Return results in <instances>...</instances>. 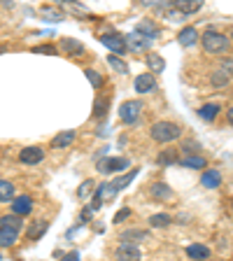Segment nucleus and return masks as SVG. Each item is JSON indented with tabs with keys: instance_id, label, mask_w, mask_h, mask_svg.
I'll list each match as a JSON object with an SVG mask.
<instances>
[{
	"instance_id": "1",
	"label": "nucleus",
	"mask_w": 233,
	"mask_h": 261,
	"mask_svg": "<svg viewBox=\"0 0 233 261\" xmlns=\"http://www.w3.org/2000/svg\"><path fill=\"white\" fill-rule=\"evenodd\" d=\"M149 133H152V140L154 142H161V145L173 142V140H177V138L182 136L179 126L173 124V121H157V124L149 128Z\"/></svg>"
},
{
	"instance_id": "2",
	"label": "nucleus",
	"mask_w": 233,
	"mask_h": 261,
	"mask_svg": "<svg viewBox=\"0 0 233 261\" xmlns=\"http://www.w3.org/2000/svg\"><path fill=\"white\" fill-rule=\"evenodd\" d=\"M201 44H203V49H205L208 54H224V51L228 49V44H231V40H228L226 35H222V33H217V31H208L201 38Z\"/></svg>"
},
{
	"instance_id": "3",
	"label": "nucleus",
	"mask_w": 233,
	"mask_h": 261,
	"mask_svg": "<svg viewBox=\"0 0 233 261\" xmlns=\"http://www.w3.org/2000/svg\"><path fill=\"white\" fill-rule=\"evenodd\" d=\"M142 112V103L140 100H126V103L119 105V117L124 124H136L138 117Z\"/></svg>"
},
{
	"instance_id": "4",
	"label": "nucleus",
	"mask_w": 233,
	"mask_h": 261,
	"mask_svg": "<svg viewBox=\"0 0 233 261\" xmlns=\"http://www.w3.org/2000/svg\"><path fill=\"white\" fill-rule=\"evenodd\" d=\"M100 42H103L114 56L126 54V49H128L126 47V38H121L119 33H105V35H100Z\"/></svg>"
},
{
	"instance_id": "5",
	"label": "nucleus",
	"mask_w": 233,
	"mask_h": 261,
	"mask_svg": "<svg viewBox=\"0 0 233 261\" xmlns=\"http://www.w3.org/2000/svg\"><path fill=\"white\" fill-rule=\"evenodd\" d=\"M128 166H131L128 159H114V156H108V159H100V161H98V170H100V173H105V175H110V173H119V170L128 168Z\"/></svg>"
},
{
	"instance_id": "6",
	"label": "nucleus",
	"mask_w": 233,
	"mask_h": 261,
	"mask_svg": "<svg viewBox=\"0 0 233 261\" xmlns=\"http://www.w3.org/2000/svg\"><path fill=\"white\" fill-rule=\"evenodd\" d=\"M114 256H117V261H140V247L133 243H121Z\"/></svg>"
},
{
	"instance_id": "7",
	"label": "nucleus",
	"mask_w": 233,
	"mask_h": 261,
	"mask_svg": "<svg viewBox=\"0 0 233 261\" xmlns=\"http://www.w3.org/2000/svg\"><path fill=\"white\" fill-rule=\"evenodd\" d=\"M152 42L154 40H149L147 35H142V33H138V31H133L126 38V47H131L133 51H142V49H149L152 47Z\"/></svg>"
},
{
	"instance_id": "8",
	"label": "nucleus",
	"mask_w": 233,
	"mask_h": 261,
	"mask_svg": "<svg viewBox=\"0 0 233 261\" xmlns=\"http://www.w3.org/2000/svg\"><path fill=\"white\" fill-rule=\"evenodd\" d=\"M31 212H33V198L31 196H19V198L12 201V215H16V217H26V215H31Z\"/></svg>"
},
{
	"instance_id": "9",
	"label": "nucleus",
	"mask_w": 233,
	"mask_h": 261,
	"mask_svg": "<svg viewBox=\"0 0 233 261\" xmlns=\"http://www.w3.org/2000/svg\"><path fill=\"white\" fill-rule=\"evenodd\" d=\"M133 87H136L138 93H149V91H154V87H157V80H154L152 72H145V75H138L136 77Z\"/></svg>"
},
{
	"instance_id": "10",
	"label": "nucleus",
	"mask_w": 233,
	"mask_h": 261,
	"mask_svg": "<svg viewBox=\"0 0 233 261\" xmlns=\"http://www.w3.org/2000/svg\"><path fill=\"white\" fill-rule=\"evenodd\" d=\"M19 159H21V163H26V166H35V163H40L44 159V152L40 147H26V149H21Z\"/></svg>"
},
{
	"instance_id": "11",
	"label": "nucleus",
	"mask_w": 233,
	"mask_h": 261,
	"mask_svg": "<svg viewBox=\"0 0 233 261\" xmlns=\"http://www.w3.org/2000/svg\"><path fill=\"white\" fill-rule=\"evenodd\" d=\"M149 196L157 198V201H170V198H173V189H170L166 182H154V185L149 187Z\"/></svg>"
},
{
	"instance_id": "12",
	"label": "nucleus",
	"mask_w": 233,
	"mask_h": 261,
	"mask_svg": "<svg viewBox=\"0 0 233 261\" xmlns=\"http://www.w3.org/2000/svg\"><path fill=\"white\" fill-rule=\"evenodd\" d=\"M187 256H189V259H196V261H205V259H210V247H208V245H201V243H194L187 247Z\"/></svg>"
},
{
	"instance_id": "13",
	"label": "nucleus",
	"mask_w": 233,
	"mask_h": 261,
	"mask_svg": "<svg viewBox=\"0 0 233 261\" xmlns=\"http://www.w3.org/2000/svg\"><path fill=\"white\" fill-rule=\"evenodd\" d=\"M0 228H7V231H16V233H21L23 217H16V215H5V217H0Z\"/></svg>"
},
{
	"instance_id": "14",
	"label": "nucleus",
	"mask_w": 233,
	"mask_h": 261,
	"mask_svg": "<svg viewBox=\"0 0 233 261\" xmlns=\"http://www.w3.org/2000/svg\"><path fill=\"white\" fill-rule=\"evenodd\" d=\"M179 44H185V47H194L196 42H198V31H196L194 26H187V28H182V31H179Z\"/></svg>"
},
{
	"instance_id": "15",
	"label": "nucleus",
	"mask_w": 233,
	"mask_h": 261,
	"mask_svg": "<svg viewBox=\"0 0 233 261\" xmlns=\"http://www.w3.org/2000/svg\"><path fill=\"white\" fill-rule=\"evenodd\" d=\"M201 182L205 189H217V187L222 185V173H219V170H205Z\"/></svg>"
},
{
	"instance_id": "16",
	"label": "nucleus",
	"mask_w": 233,
	"mask_h": 261,
	"mask_svg": "<svg viewBox=\"0 0 233 261\" xmlns=\"http://www.w3.org/2000/svg\"><path fill=\"white\" fill-rule=\"evenodd\" d=\"M75 130H63V133H59V136L51 140V147H56V149H63V147H70L72 142H75Z\"/></svg>"
},
{
	"instance_id": "17",
	"label": "nucleus",
	"mask_w": 233,
	"mask_h": 261,
	"mask_svg": "<svg viewBox=\"0 0 233 261\" xmlns=\"http://www.w3.org/2000/svg\"><path fill=\"white\" fill-rule=\"evenodd\" d=\"M16 198V189L12 182L7 179H0V203H7V201H14Z\"/></svg>"
},
{
	"instance_id": "18",
	"label": "nucleus",
	"mask_w": 233,
	"mask_h": 261,
	"mask_svg": "<svg viewBox=\"0 0 233 261\" xmlns=\"http://www.w3.org/2000/svg\"><path fill=\"white\" fill-rule=\"evenodd\" d=\"M219 103H208V105H203L201 110H198V117H201L203 121H215V117L219 114Z\"/></svg>"
},
{
	"instance_id": "19",
	"label": "nucleus",
	"mask_w": 233,
	"mask_h": 261,
	"mask_svg": "<svg viewBox=\"0 0 233 261\" xmlns=\"http://www.w3.org/2000/svg\"><path fill=\"white\" fill-rule=\"evenodd\" d=\"M170 224H173V217L166 215V212H159V215L149 217V226H154V228H168Z\"/></svg>"
},
{
	"instance_id": "20",
	"label": "nucleus",
	"mask_w": 233,
	"mask_h": 261,
	"mask_svg": "<svg viewBox=\"0 0 233 261\" xmlns=\"http://www.w3.org/2000/svg\"><path fill=\"white\" fill-rule=\"evenodd\" d=\"M147 231H136V228H126L124 233H121V243H133L136 245V240H145L147 238Z\"/></svg>"
},
{
	"instance_id": "21",
	"label": "nucleus",
	"mask_w": 233,
	"mask_h": 261,
	"mask_svg": "<svg viewBox=\"0 0 233 261\" xmlns=\"http://www.w3.org/2000/svg\"><path fill=\"white\" fill-rule=\"evenodd\" d=\"M175 7H177L179 12H182V14H191V12H198L203 7V3L201 0H191V3H182V0H177V3H175Z\"/></svg>"
},
{
	"instance_id": "22",
	"label": "nucleus",
	"mask_w": 233,
	"mask_h": 261,
	"mask_svg": "<svg viewBox=\"0 0 233 261\" xmlns=\"http://www.w3.org/2000/svg\"><path fill=\"white\" fill-rule=\"evenodd\" d=\"M105 114H108V98L98 96L96 100H93V117H96V119H103Z\"/></svg>"
},
{
	"instance_id": "23",
	"label": "nucleus",
	"mask_w": 233,
	"mask_h": 261,
	"mask_svg": "<svg viewBox=\"0 0 233 261\" xmlns=\"http://www.w3.org/2000/svg\"><path fill=\"white\" fill-rule=\"evenodd\" d=\"M136 31H138V33H142V35H147L149 40H154V38L159 35V28L154 26L152 21H140V23H138Z\"/></svg>"
},
{
	"instance_id": "24",
	"label": "nucleus",
	"mask_w": 233,
	"mask_h": 261,
	"mask_svg": "<svg viewBox=\"0 0 233 261\" xmlns=\"http://www.w3.org/2000/svg\"><path fill=\"white\" fill-rule=\"evenodd\" d=\"M19 233L16 231H7V228H0V247H12L16 243Z\"/></svg>"
},
{
	"instance_id": "25",
	"label": "nucleus",
	"mask_w": 233,
	"mask_h": 261,
	"mask_svg": "<svg viewBox=\"0 0 233 261\" xmlns=\"http://www.w3.org/2000/svg\"><path fill=\"white\" fill-rule=\"evenodd\" d=\"M147 65H149V70H152V72H163L166 61H163L159 54H149V56H147Z\"/></svg>"
},
{
	"instance_id": "26",
	"label": "nucleus",
	"mask_w": 233,
	"mask_h": 261,
	"mask_svg": "<svg viewBox=\"0 0 233 261\" xmlns=\"http://www.w3.org/2000/svg\"><path fill=\"white\" fill-rule=\"evenodd\" d=\"M210 82H212V87H226L228 82H231V75L224 70H215L210 77Z\"/></svg>"
},
{
	"instance_id": "27",
	"label": "nucleus",
	"mask_w": 233,
	"mask_h": 261,
	"mask_svg": "<svg viewBox=\"0 0 233 261\" xmlns=\"http://www.w3.org/2000/svg\"><path fill=\"white\" fill-rule=\"evenodd\" d=\"M114 194H117V189H114L112 185H100L96 191V198L103 203V201H108V198H114Z\"/></svg>"
},
{
	"instance_id": "28",
	"label": "nucleus",
	"mask_w": 233,
	"mask_h": 261,
	"mask_svg": "<svg viewBox=\"0 0 233 261\" xmlns=\"http://www.w3.org/2000/svg\"><path fill=\"white\" fill-rule=\"evenodd\" d=\"M47 233V222H35V224H31V228H28V238L31 240H35V238H42V236Z\"/></svg>"
},
{
	"instance_id": "29",
	"label": "nucleus",
	"mask_w": 233,
	"mask_h": 261,
	"mask_svg": "<svg viewBox=\"0 0 233 261\" xmlns=\"http://www.w3.org/2000/svg\"><path fill=\"white\" fill-rule=\"evenodd\" d=\"M108 63H110V68H112L114 72H119V75H126V72H128V65H126L124 61L119 59V56H114V54H112V56L108 59Z\"/></svg>"
},
{
	"instance_id": "30",
	"label": "nucleus",
	"mask_w": 233,
	"mask_h": 261,
	"mask_svg": "<svg viewBox=\"0 0 233 261\" xmlns=\"http://www.w3.org/2000/svg\"><path fill=\"white\" fill-rule=\"evenodd\" d=\"M179 163H182L185 168H205V159L203 156H185Z\"/></svg>"
},
{
	"instance_id": "31",
	"label": "nucleus",
	"mask_w": 233,
	"mask_h": 261,
	"mask_svg": "<svg viewBox=\"0 0 233 261\" xmlns=\"http://www.w3.org/2000/svg\"><path fill=\"white\" fill-rule=\"evenodd\" d=\"M136 175H138V170H131V173H126L124 177H117V179H114V182H112V187H114V189H117V191H119V189H124L126 185H131V179L136 177Z\"/></svg>"
},
{
	"instance_id": "32",
	"label": "nucleus",
	"mask_w": 233,
	"mask_h": 261,
	"mask_svg": "<svg viewBox=\"0 0 233 261\" xmlns=\"http://www.w3.org/2000/svg\"><path fill=\"white\" fill-rule=\"evenodd\" d=\"M177 161V152H175V149H166V152H161L159 154V163H163V166H166V163H175Z\"/></svg>"
},
{
	"instance_id": "33",
	"label": "nucleus",
	"mask_w": 233,
	"mask_h": 261,
	"mask_svg": "<svg viewBox=\"0 0 233 261\" xmlns=\"http://www.w3.org/2000/svg\"><path fill=\"white\" fill-rule=\"evenodd\" d=\"M84 75L89 77V82H91V84H93V87H96V89H100V87H103V77L98 75V72H93V70H87V72H84Z\"/></svg>"
},
{
	"instance_id": "34",
	"label": "nucleus",
	"mask_w": 233,
	"mask_h": 261,
	"mask_svg": "<svg viewBox=\"0 0 233 261\" xmlns=\"http://www.w3.org/2000/svg\"><path fill=\"white\" fill-rule=\"evenodd\" d=\"M91 187H93L91 179H87V182H82V187H80V191H77V196H80V198H87V196L91 194Z\"/></svg>"
},
{
	"instance_id": "35",
	"label": "nucleus",
	"mask_w": 233,
	"mask_h": 261,
	"mask_svg": "<svg viewBox=\"0 0 233 261\" xmlns=\"http://www.w3.org/2000/svg\"><path fill=\"white\" fill-rule=\"evenodd\" d=\"M219 70L228 72V75L233 77V56H228V59H222V63H219Z\"/></svg>"
},
{
	"instance_id": "36",
	"label": "nucleus",
	"mask_w": 233,
	"mask_h": 261,
	"mask_svg": "<svg viewBox=\"0 0 233 261\" xmlns=\"http://www.w3.org/2000/svg\"><path fill=\"white\" fill-rule=\"evenodd\" d=\"M61 44H63V49H68V51H82V49H84L80 42H72V40H63Z\"/></svg>"
},
{
	"instance_id": "37",
	"label": "nucleus",
	"mask_w": 233,
	"mask_h": 261,
	"mask_svg": "<svg viewBox=\"0 0 233 261\" xmlns=\"http://www.w3.org/2000/svg\"><path fill=\"white\" fill-rule=\"evenodd\" d=\"M128 215H131V207H124V210H121V212H117V217H114V224L124 222V219L128 217Z\"/></svg>"
},
{
	"instance_id": "38",
	"label": "nucleus",
	"mask_w": 233,
	"mask_h": 261,
	"mask_svg": "<svg viewBox=\"0 0 233 261\" xmlns=\"http://www.w3.org/2000/svg\"><path fill=\"white\" fill-rule=\"evenodd\" d=\"M35 51H44V54H54L56 49H54V47H38Z\"/></svg>"
},
{
	"instance_id": "39",
	"label": "nucleus",
	"mask_w": 233,
	"mask_h": 261,
	"mask_svg": "<svg viewBox=\"0 0 233 261\" xmlns=\"http://www.w3.org/2000/svg\"><path fill=\"white\" fill-rule=\"evenodd\" d=\"M226 119H228V124L233 126V108H228V112H226Z\"/></svg>"
},
{
	"instance_id": "40",
	"label": "nucleus",
	"mask_w": 233,
	"mask_h": 261,
	"mask_svg": "<svg viewBox=\"0 0 233 261\" xmlns=\"http://www.w3.org/2000/svg\"><path fill=\"white\" fill-rule=\"evenodd\" d=\"M3 51H5V47H0V54H3Z\"/></svg>"
},
{
	"instance_id": "41",
	"label": "nucleus",
	"mask_w": 233,
	"mask_h": 261,
	"mask_svg": "<svg viewBox=\"0 0 233 261\" xmlns=\"http://www.w3.org/2000/svg\"><path fill=\"white\" fill-rule=\"evenodd\" d=\"M231 40H233V33H231Z\"/></svg>"
}]
</instances>
